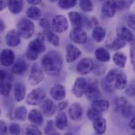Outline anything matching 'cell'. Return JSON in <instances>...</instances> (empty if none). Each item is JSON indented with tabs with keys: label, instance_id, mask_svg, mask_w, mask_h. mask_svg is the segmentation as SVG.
<instances>
[{
	"label": "cell",
	"instance_id": "obj_20",
	"mask_svg": "<svg viewBox=\"0 0 135 135\" xmlns=\"http://www.w3.org/2000/svg\"><path fill=\"white\" fill-rule=\"evenodd\" d=\"M7 6L10 13L18 14L23 9L24 2L23 0H7Z\"/></svg>",
	"mask_w": 135,
	"mask_h": 135
},
{
	"label": "cell",
	"instance_id": "obj_39",
	"mask_svg": "<svg viewBox=\"0 0 135 135\" xmlns=\"http://www.w3.org/2000/svg\"><path fill=\"white\" fill-rule=\"evenodd\" d=\"M101 115H102V112H99L98 110H97L95 108H94L93 107L89 108V110L87 112V117L91 121H94L96 119H98L99 117H101Z\"/></svg>",
	"mask_w": 135,
	"mask_h": 135
},
{
	"label": "cell",
	"instance_id": "obj_46",
	"mask_svg": "<svg viewBox=\"0 0 135 135\" xmlns=\"http://www.w3.org/2000/svg\"><path fill=\"white\" fill-rule=\"evenodd\" d=\"M101 86L104 88V90L108 91V92H113L114 91V86H112V83H107L104 79H103V81L101 82Z\"/></svg>",
	"mask_w": 135,
	"mask_h": 135
},
{
	"label": "cell",
	"instance_id": "obj_34",
	"mask_svg": "<svg viewBox=\"0 0 135 135\" xmlns=\"http://www.w3.org/2000/svg\"><path fill=\"white\" fill-rule=\"evenodd\" d=\"M26 14H27L28 17H29V19L35 20L36 21V20L39 19V17H41V10L37 6H33L29 7L27 9Z\"/></svg>",
	"mask_w": 135,
	"mask_h": 135
},
{
	"label": "cell",
	"instance_id": "obj_32",
	"mask_svg": "<svg viewBox=\"0 0 135 135\" xmlns=\"http://www.w3.org/2000/svg\"><path fill=\"white\" fill-rule=\"evenodd\" d=\"M126 46V42L119 38V37L115 38L110 44H107V47L112 50H119Z\"/></svg>",
	"mask_w": 135,
	"mask_h": 135
},
{
	"label": "cell",
	"instance_id": "obj_13",
	"mask_svg": "<svg viewBox=\"0 0 135 135\" xmlns=\"http://www.w3.org/2000/svg\"><path fill=\"white\" fill-rule=\"evenodd\" d=\"M15 61V54L13 50L5 49L0 56V62L3 66H11Z\"/></svg>",
	"mask_w": 135,
	"mask_h": 135
},
{
	"label": "cell",
	"instance_id": "obj_55",
	"mask_svg": "<svg viewBox=\"0 0 135 135\" xmlns=\"http://www.w3.org/2000/svg\"><path fill=\"white\" fill-rule=\"evenodd\" d=\"M6 72L4 71H2V70H0V82L5 81L6 80Z\"/></svg>",
	"mask_w": 135,
	"mask_h": 135
},
{
	"label": "cell",
	"instance_id": "obj_23",
	"mask_svg": "<svg viewBox=\"0 0 135 135\" xmlns=\"http://www.w3.org/2000/svg\"><path fill=\"white\" fill-rule=\"evenodd\" d=\"M25 92H26V89H25V86L21 83H16L15 86H14V97L16 101L20 102L24 100L25 97Z\"/></svg>",
	"mask_w": 135,
	"mask_h": 135
},
{
	"label": "cell",
	"instance_id": "obj_14",
	"mask_svg": "<svg viewBox=\"0 0 135 135\" xmlns=\"http://www.w3.org/2000/svg\"><path fill=\"white\" fill-rule=\"evenodd\" d=\"M41 109L42 113L47 116V117H50L52 115H54L56 112L57 108L55 104L54 103V101L50 99H46L43 100L42 105H41Z\"/></svg>",
	"mask_w": 135,
	"mask_h": 135
},
{
	"label": "cell",
	"instance_id": "obj_37",
	"mask_svg": "<svg viewBox=\"0 0 135 135\" xmlns=\"http://www.w3.org/2000/svg\"><path fill=\"white\" fill-rule=\"evenodd\" d=\"M79 6L84 12L86 13H90L94 9V4L91 0H80Z\"/></svg>",
	"mask_w": 135,
	"mask_h": 135
},
{
	"label": "cell",
	"instance_id": "obj_45",
	"mask_svg": "<svg viewBox=\"0 0 135 135\" xmlns=\"http://www.w3.org/2000/svg\"><path fill=\"white\" fill-rule=\"evenodd\" d=\"M130 54H131V65L133 67V71L135 74V43L131 44Z\"/></svg>",
	"mask_w": 135,
	"mask_h": 135
},
{
	"label": "cell",
	"instance_id": "obj_4",
	"mask_svg": "<svg viewBox=\"0 0 135 135\" xmlns=\"http://www.w3.org/2000/svg\"><path fill=\"white\" fill-rule=\"evenodd\" d=\"M39 25L43 28L44 33L46 35L48 41L52 45H54V46H58L60 45V38L56 34L53 32L52 28L50 27L48 20H46V18L41 19L39 21Z\"/></svg>",
	"mask_w": 135,
	"mask_h": 135
},
{
	"label": "cell",
	"instance_id": "obj_35",
	"mask_svg": "<svg viewBox=\"0 0 135 135\" xmlns=\"http://www.w3.org/2000/svg\"><path fill=\"white\" fill-rule=\"evenodd\" d=\"M27 116V108L25 106H20L15 109L14 117L21 121H25Z\"/></svg>",
	"mask_w": 135,
	"mask_h": 135
},
{
	"label": "cell",
	"instance_id": "obj_31",
	"mask_svg": "<svg viewBox=\"0 0 135 135\" xmlns=\"http://www.w3.org/2000/svg\"><path fill=\"white\" fill-rule=\"evenodd\" d=\"M92 36L97 42H101L106 36V31L102 27L96 26L93 30Z\"/></svg>",
	"mask_w": 135,
	"mask_h": 135
},
{
	"label": "cell",
	"instance_id": "obj_7",
	"mask_svg": "<svg viewBox=\"0 0 135 135\" xmlns=\"http://www.w3.org/2000/svg\"><path fill=\"white\" fill-rule=\"evenodd\" d=\"M44 79V74L42 68H40L37 64H35L31 70L29 77H28V83L32 86H36L39 84Z\"/></svg>",
	"mask_w": 135,
	"mask_h": 135
},
{
	"label": "cell",
	"instance_id": "obj_49",
	"mask_svg": "<svg viewBox=\"0 0 135 135\" xmlns=\"http://www.w3.org/2000/svg\"><path fill=\"white\" fill-rule=\"evenodd\" d=\"M114 2L115 4L117 10H122L126 6L124 0H114Z\"/></svg>",
	"mask_w": 135,
	"mask_h": 135
},
{
	"label": "cell",
	"instance_id": "obj_43",
	"mask_svg": "<svg viewBox=\"0 0 135 135\" xmlns=\"http://www.w3.org/2000/svg\"><path fill=\"white\" fill-rule=\"evenodd\" d=\"M127 104H128V102L125 98L120 97V98H118L115 101V108H116L117 111L120 112L122 110V108H124Z\"/></svg>",
	"mask_w": 135,
	"mask_h": 135
},
{
	"label": "cell",
	"instance_id": "obj_53",
	"mask_svg": "<svg viewBox=\"0 0 135 135\" xmlns=\"http://www.w3.org/2000/svg\"><path fill=\"white\" fill-rule=\"evenodd\" d=\"M28 2V4L30 5H33V6H36V5H39L42 2V0H26Z\"/></svg>",
	"mask_w": 135,
	"mask_h": 135
},
{
	"label": "cell",
	"instance_id": "obj_2",
	"mask_svg": "<svg viewBox=\"0 0 135 135\" xmlns=\"http://www.w3.org/2000/svg\"><path fill=\"white\" fill-rule=\"evenodd\" d=\"M46 46L42 38L38 37L28 44L27 50V57L31 61H35L38 58V55L44 52Z\"/></svg>",
	"mask_w": 135,
	"mask_h": 135
},
{
	"label": "cell",
	"instance_id": "obj_16",
	"mask_svg": "<svg viewBox=\"0 0 135 135\" xmlns=\"http://www.w3.org/2000/svg\"><path fill=\"white\" fill-rule=\"evenodd\" d=\"M83 114V108L79 103L72 104L68 109L69 118L72 120H79Z\"/></svg>",
	"mask_w": 135,
	"mask_h": 135
},
{
	"label": "cell",
	"instance_id": "obj_50",
	"mask_svg": "<svg viewBox=\"0 0 135 135\" xmlns=\"http://www.w3.org/2000/svg\"><path fill=\"white\" fill-rule=\"evenodd\" d=\"M7 131V127L5 122L0 120V135H5Z\"/></svg>",
	"mask_w": 135,
	"mask_h": 135
},
{
	"label": "cell",
	"instance_id": "obj_27",
	"mask_svg": "<svg viewBox=\"0 0 135 135\" xmlns=\"http://www.w3.org/2000/svg\"><path fill=\"white\" fill-rule=\"evenodd\" d=\"M55 126L60 131L64 130L67 127L68 118L65 113L60 112V113L57 114V115L56 117V119H55Z\"/></svg>",
	"mask_w": 135,
	"mask_h": 135
},
{
	"label": "cell",
	"instance_id": "obj_30",
	"mask_svg": "<svg viewBox=\"0 0 135 135\" xmlns=\"http://www.w3.org/2000/svg\"><path fill=\"white\" fill-rule=\"evenodd\" d=\"M109 102L107 100H96L92 102V107L97 110H98L101 112H107L109 108Z\"/></svg>",
	"mask_w": 135,
	"mask_h": 135
},
{
	"label": "cell",
	"instance_id": "obj_28",
	"mask_svg": "<svg viewBox=\"0 0 135 135\" xmlns=\"http://www.w3.org/2000/svg\"><path fill=\"white\" fill-rule=\"evenodd\" d=\"M95 57L98 61L101 62H108L111 59L110 54L104 48H98L95 51Z\"/></svg>",
	"mask_w": 135,
	"mask_h": 135
},
{
	"label": "cell",
	"instance_id": "obj_25",
	"mask_svg": "<svg viewBox=\"0 0 135 135\" xmlns=\"http://www.w3.org/2000/svg\"><path fill=\"white\" fill-rule=\"evenodd\" d=\"M93 126L94 128V131L98 134H103L106 131L107 128V123L105 119H104L102 116L96 119L93 121Z\"/></svg>",
	"mask_w": 135,
	"mask_h": 135
},
{
	"label": "cell",
	"instance_id": "obj_38",
	"mask_svg": "<svg viewBox=\"0 0 135 135\" xmlns=\"http://www.w3.org/2000/svg\"><path fill=\"white\" fill-rule=\"evenodd\" d=\"M77 3V0H59L58 6L63 9H68L74 7Z\"/></svg>",
	"mask_w": 135,
	"mask_h": 135
},
{
	"label": "cell",
	"instance_id": "obj_5",
	"mask_svg": "<svg viewBox=\"0 0 135 135\" xmlns=\"http://www.w3.org/2000/svg\"><path fill=\"white\" fill-rule=\"evenodd\" d=\"M46 98V91L42 88H35L27 96L26 102L29 105L35 106L39 104Z\"/></svg>",
	"mask_w": 135,
	"mask_h": 135
},
{
	"label": "cell",
	"instance_id": "obj_19",
	"mask_svg": "<svg viewBox=\"0 0 135 135\" xmlns=\"http://www.w3.org/2000/svg\"><path fill=\"white\" fill-rule=\"evenodd\" d=\"M117 9L114 0H108L101 8L102 13L107 17H113L116 12Z\"/></svg>",
	"mask_w": 135,
	"mask_h": 135
},
{
	"label": "cell",
	"instance_id": "obj_9",
	"mask_svg": "<svg viewBox=\"0 0 135 135\" xmlns=\"http://www.w3.org/2000/svg\"><path fill=\"white\" fill-rule=\"evenodd\" d=\"M87 86H88V82L85 78H83V77L78 78L75 80L74 86L72 87L73 94L77 98L83 97L86 94Z\"/></svg>",
	"mask_w": 135,
	"mask_h": 135
},
{
	"label": "cell",
	"instance_id": "obj_52",
	"mask_svg": "<svg viewBox=\"0 0 135 135\" xmlns=\"http://www.w3.org/2000/svg\"><path fill=\"white\" fill-rule=\"evenodd\" d=\"M7 6V0H0V11L3 10Z\"/></svg>",
	"mask_w": 135,
	"mask_h": 135
},
{
	"label": "cell",
	"instance_id": "obj_18",
	"mask_svg": "<svg viewBox=\"0 0 135 135\" xmlns=\"http://www.w3.org/2000/svg\"><path fill=\"white\" fill-rule=\"evenodd\" d=\"M6 42L10 47L17 46L21 42L20 34L15 30H11L8 32V33L6 35Z\"/></svg>",
	"mask_w": 135,
	"mask_h": 135
},
{
	"label": "cell",
	"instance_id": "obj_29",
	"mask_svg": "<svg viewBox=\"0 0 135 135\" xmlns=\"http://www.w3.org/2000/svg\"><path fill=\"white\" fill-rule=\"evenodd\" d=\"M112 60L115 63V65L117 67L120 68H123L126 65L127 63V56L120 52H116L114 54L113 57H112Z\"/></svg>",
	"mask_w": 135,
	"mask_h": 135
},
{
	"label": "cell",
	"instance_id": "obj_12",
	"mask_svg": "<svg viewBox=\"0 0 135 135\" xmlns=\"http://www.w3.org/2000/svg\"><path fill=\"white\" fill-rule=\"evenodd\" d=\"M69 37L77 44H84L87 41V35L82 28H73L70 32Z\"/></svg>",
	"mask_w": 135,
	"mask_h": 135
},
{
	"label": "cell",
	"instance_id": "obj_59",
	"mask_svg": "<svg viewBox=\"0 0 135 135\" xmlns=\"http://www.w3.org/2000/svg\"><path fill=\"white\" fill-rule=\"evenodd\" d=\"M50 2H55L56 0H49Z\"/></svg>",
	"mask_w": 135,
	"mask_h": 135
},
{
	"label": "cell",
	"instance_id": "obj_54",
	"mask_svg": "<svg viewBox=\"0 0 135 135\" xmlns=\"http://www.w3.org/2000/svg\"><path fill=\"white\" fill-rule=\"evenodd\" d=\"M129 127L133 130V131H135V116L132 118V119L131 120L130 123H129Z\"/></svg>",
	"mask_w": 135,
	"mask_h": 135
},
{
	"label": "cell",
	"instance_id": "obj_24",
	"mask_svg": "<svg viewBox=\"0 0 135 135\" xmlns=\"http://www.w3.org/2000/svg\"><path fill=\"white\" fill-rule=\"evenodd\" d=\"M27 69L28 64L26 63V61L22 59H18L17 61H16V63L12 67V72L13 74L21 75L27 71Z\"/></svg>",
	"mask_w": 135,
	"mask_h": 135
},
{
	"label": "cell",
	"instance_id": "obj_56",
	"mask_svg": "<svg viewBox=\"0 0 135 135\" xmlns=\"http://www.w3.org/2000/svg\"><path fill=\"white\" fill-rule=\"evenodd\" d=\"M4 30H5V24L3 22V21L2 19H0V34L3 32Z\"/></svg>",
	"mask_w": 135,
	"mask_h": 135
},
{
	"label": "cell",
	"instance_id": "obj_17",
	"mask_svg": "<svg viewBox=\"0 0 135 135\" xmlns=\"http://www.w3.org/2000/svg\"><path fill=\"white\" fill-rule=\"evenodd\" d=\"M81 55V51L78 47H76L74 45H68L67 46V51H66V61L68 63H72L75 61H76Z\"/></svg>",
	"mask_w": 135,
	"mask_h": 135
},
{
	"label": "cell",
	"instance_id": "obj_6",
	"mask_svg": "<svg viewBox=\"0 0 135 135\" xmlns=\"http://www.w3.org/2000/svg\"><path fill=\"white\" fill-rule=\"evenodd\" d=\"M52 30L57 33H63L68 28L67 18L64 15H57L54 17L51 25Z\"/></svg>",
	"mask_w": 135,
	"mask_h": 135
},
{
	"label": "cell",
	"instance_id": "obj_58",
	"mask_svg": "<svg viewBox=\"0 0 135 135\" xmlns=\"http://www.w3.org/2000/svg\"><path fill=\"white\" fill-rule=\"evenodd\" d=\"M65 135H73V134H72L71 133H70V132H68V133H66V134H65Z\"/></svg>",
	"mask_w": 135,
	"mask_h": 135
},
{
	"label": "cell",
	"instance_id": "obj_42",
	"mask_svg": "<svg viewBox=\"0 0 135 135\" xmlns=\"http://www.w3.org/2000/svg\"><path fill=\"white\" fill-rule=\"evenodd\" d=\"M125 93L129 97H134L135 96V80H132L131 83L127 86Z\"/></svg>",
	"mask_w": 135,
	"mask_h": 135
},
{
	"label": "cell",
	"instance_id": "obj_60",
	"mask_svg": "<svg viewBox=\"0 0 135 135\" xmlns=\"http://www.w3.org/2000/svg\"><path fill=\"white\" fill-rule=\"evenodd\" d=\"M131 135H135V134H131Z\"/></svg>",
	"mask_w": 135,
	"mask_h": 135
},
{
	"label": "cell",
	"instance_id": "obj_15",
	"mask_svg": "<svg viewBox=\"0 0 135 135\" xmlns=\"http://www.w3.org/2000/svg\"><path fill=\"white\" fill-rule=\"evenodd\" d=\"M66 95L65 88L61 84H56L50 89V96L56 101H62Z\"/></svg>",
	"mask_w": 135,
	"mask_h": 135
},
{
	"label": "cell",
	"instance_id": "obj_1",
	"mask_svg": "<svg viewBox=\"0 0 135 135\" xmlns=\"http://www.w3.org/2000/svg\"><path fill=\"white\" fill-rule=\"evenodd\" d=\"M63 59L57 51H50L41 60L42 69L50 75L58 74L62 68Z\"/></svg>",
	"mask_w": 135,
	"mask_h": 135
},
{
	"label": "cell",
	"instance_id": "obj_61",
	"mask_svg": "<svg viewBox=\"0 0 135 135\" xmlns=\"http://www.w3.org/2000/svg\"><path fill=\"white\" fill-rule=\"evenodd\" d=\"M0 114H1V111H0Z\"/></svg>",
	"mask_w": 135,
	"mask_h": 135
},
{
	"label": "cell",
	"instance_id": "obj_21",
	"mask_svg": "<svg viewBox=\"0 0 135 135\" xmlns=\"http://www.w3.org/2000/svg\"><path fill=\"white\" fill-rule=\"evenodd\" d=\"M127 86V77L125 73L119 71L115 79L114 87L119 90H122L125 89Z\"/></svg>",
	"mask_w": 135,
	"mask_h": 135
},
{
	"label": "cell",
	"instance_id": "obj_44",
	"mask_svg": "<svg viewBox=\"0 0 135 135\" xmlns=\"http://www.w3.org/2000/svg\"><path fill=\"white\" fill-rule=\"evenodd\" d=\"M9 132L12 135H19L21 133L20 126L16 123H12L9 126Z\"/></svg>",
	"mask_w": 135,
	"mask_h": 135
},
{
	"label": "cell",
	"instance_id": "obj_41",
	"mask_svg": "<svg viewBox=\"0 0 135 135\" xmlns=\"http://www.w3.org/2000/svg\"><path fill=\"white\" fill-rule=\"evenodd\" d=\"M25 135H42V132L36 126L29 125L25 130Z\"/></svg>",
	"mask_w": 135,
	"mask_h": 135
},
{
	"label": "cell",
	"instance_id": "obj_40",
	"mask_svg": "<svg viewBox=\"0 0 135 135\" xmlns=\"http://www.w3.org/2000/svg\"><path fill=\"white\" fill-rule=\"evenodd\" d=\"M119 70L118 69H112L111 71H109V72L108 73V75H106L104 80L107 82V83H112L115 82V79L119 73Z\"/></svg>",
	"mask_w": 135,
	"mask_h": 135
},
{
	"label": "cell",
	"instance_id": "obj_36",
	"mask_svg": "<svg viewBox=\"0 0 135 135\" xmlns=\"http://www.w3.org/2000/svg\"><path fill=\"white\" fill-rule=\"evenodd\" d=\"M12 90V85L9 82L2 81L0 82V94L2 96H8Z\"/></svg>",
	"mask_w": 135,
	"mask_h": 135
},
{
	"label": "cell",
	"instance_id": "obj_57",
	"mask_svg": "<svg viewBox=\"0 0 135 135\" xmlns=\"http://www.w3.org/2000/svg\"><path fill=\"white\" fill-rule=\"evenodd\" d=\"M50 135H60V134H58L57 132H54V133H52Z\"/></svg>",
	"mask_w": 135,
	"mask_h": 135
},
{
	"label": "cell",
	"instance_id": "obj_10",
	"mask_svg": "<svg viewBox=\"0 0 135 135\" xmlns=\"http://www.w3.org/2000/svg\"><path fill=\"white\" fill-rule=\"evenodd\" d=\"M85 94L90 101H96L100 98L101 92L97 80H91L90 83H88L87 89Z\"/></svg>",
	"mask_w": 135,
	"mask_h": 135
},
{
	"label": "cell",
	"instance_id": "obj_51",
	"mask_svg": "<svg viewBox=\"0 0 135 135\" xmlns=\"http://www.w3.org/2000/svg\"><path fill=\"white\" fill-rule=\"evenodd\" d=\"M68 101H61V102H60V103L57 104L59 110H60V111H63V110H65V108L68 107Z\"/></svg>",
	"mask_w": 135,
	"mask_h": 135
},
{
	"label": "cell",
	"instance_id": "obj_11",
	"mask_svg": "<svg viewBox=\"0 0 135 135\" xmlns=\"http://www.w3.org/2000/svg\"><path fill=\"white\" fill-rule=\"evenodd\" d=\"M94 64L93 61L90 58L82 59L76 68V71L79 75H86L93 71Z\"/></svg>",
	"mask_w": 135,
	"mask_h": 135
},
{
	"label": "cell",
	"instance_id": "obj_3",
	"mask_svg": "<svg viewBox=\"0 0 135 135\" xmlns=\"http://www.w3.org/2000/svg\"><path fill=\"white\" fill-rule=\"evenodd\" d=\"M17 32L21 36L28 39L33 35L35 32L34 23L30 19H22L17 24Z\"/></svg>",
	"mask_w": 135,
	"mask_h": 135
},
{
	"label": "cell",
	"instance_id": "obj_33",
	"mask_svg": "<svg viewBox=\"0 0 135 135\" xmlns=\"http://www.w3.org/2000/svg\"><path fill=\"white\" fill-rule=\"evenodd\" d=\"M120 112H121V114L123 115V116L124 118H126V119L131 118V117H134L135 105L127 104L124 108H122V110L120 111Z\"/></svg>",
	"mask_w": 135,
	"mask_h": 135
},
{
	"label": "cell",
	"instance_id": "obj_22",
	"mask_svg": "<svg viewBox=\"0 0 135 135\" xmlns=\"http://www.w3.org/2000/svg\"><path fill=\"white\" fill-rule=\"evenodd\" d=\"M69 19L71 21L73 28H81L83 25L82 16L78 12H70L68 13Z\"/></svg>",
	"mask_w": 135,
	"mask_h": 135
},
{
	"label": "cell",
	"instance_id": "obj_26",
	"mask_svg": "<svg viewBox=\"0 0 135 135\" xmlns=\"http://www.w3.org/2000/svg\"><path fill=\"white\" fill-rule=\"evenodd\" d=\"M28 119L35 125H41L43 123V117L41 112L37 109H32L28 114Z\"/></svg>",
	"mask_w": 135,
	"mask_h": 135
},
{
	"label": "cell",
	"instance_id": "obj_48",
	"mask_svg": "<svg viewBox=\"0 0 135 135\" xmlns=\"http://www.w3.org/2000/svg\"><path fill=\"white\" fill-rule=\"evenodd\" d=\"M127 24H128V26L135 31V14H132L129 17H128V20H127Z\"/></svg>",
	"mask_w": 135,
	"mask_h": 135
},
{
	"label": "cell",
	"instance_id": "obj_47",
	"mask_svg": "<svg viewBox=\"0 0 135 135\" xmlns=\"http://www.w3.org/2000/svg\"><path fill=\"white\" fill-rule=\"evenodd\" d=\"M54 130V123L52 120H50L47 122L46 127H45V134H49L51 132H53V131Z\"/></svg>",
	"mask_w": 135,
	"mask_h": 135
},
{
	"label": "cell",
	"instance_id": "obj_8",
	"mask_svg": "<svg viewBox=\"0 0 135 135\" xmlns=\"http://www.w3.org/2000/svg\"><path fill=\"white\" fill-rule=\"evenodd\" d=\"M116 34H117V37H119L124 42H129L131 44L135 43V36L134 35V34L123 25L120 24L116 27Z\"/></svg>",
	"mask_w": 135,
	"mask_h": 135
}]
</instances>
